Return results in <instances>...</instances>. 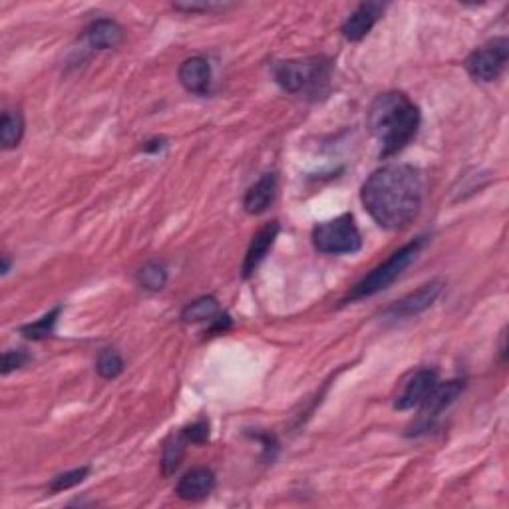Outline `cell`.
Returning <instances> with one entry per match:
<instances>
[{"label": "cell", "mask_w": 509, "mask_h": 509, "mask_svg": "<svg viewBox=\"0 0 509 509\" xmlns=\"http://www.w3.org/2000/svg\"><path fill=\"white\" fill-rule=\"evenodd\" d=\"M363 205L371 217L386 229H402L422 208V174L406 163L376 169L363 185Z\"/></svg>", "instance_id": "6da1fadb"}, {"label": "cell", "mask_w": 509, "mask_h": 509, "mask_svg": "<svg viewBox=\"0 0 509 509\" xmlns=\"http://www.w3.org/2000/svg\"><path fill=\"white\" fill-rule=\"evenodd\" d=\"M368 128L380 145V158H390L412 142L420 128V110L406 94H380L368 110Z\"/></svg>", "instance_id": "7a4b0ae2"}, {"label": "cell", "mask_w": 509, "mask_h": 509, "mask_svg": "<svg viewBox=\"0 0 509 509\" xmlns=\"http://www.w3.org/2000/svg\"><path fill=\"white\" fill-rule=\"evenodd\" d=\"M424 243H426V237H418V239H414L412 243H408L404 245V247H400L398 251H394L390 257L382 262V265L372 269L371 273L363 278V281L356 283V286L348 293V297L344 299V302H348V301L355 302V301L372 297V294L388 289V286L416 261L418 253H420L424 247Z\"/></svg>", "instance_id": "3957f363"}, {"label": "cell", "mask_w": 509, "mask_h": 509, "mask_svg": "<svg viewBox=\"0 0 509 509\" xmlns=\"http://www.w3.org/2000/svg\"><path fill=\"white\" fill-rule=\"evenodd\" d=\"M313 245L318 253L344 254L356 253L363 247V237L350 213L315 227Z\"/></svg>", "instance_id": "277c9868"}, {"label": "cell", "mask_w": 509, "mask_h": 509, "mask_svg": "<svg viewBox=\"0 0 509 509\" xmlns=\"http://www.w3.org/2000/svg\"><path fill=\"white\" fill-rule=\"evenodd\" d=\"M275 82L291 94L305 92L328 78V66L323 60H289L273 66Z\"/></svg>", "instance_id": "5b68a950"}, {"label": "cell", "mask_w": 509, "mask_h": 509, "mask_svg": "<svg viewBox=\"0 0 509 509\" xmlns=\"http://www.w3.org/2000/svg\"><path fill=\"white\" fill-rule=\"evenodd\" d=\"M509 59L507 38H496L494 43L482 46L466 60V70L474 80L494 82L502 76Z\"/></svg>", "instance_id": "8992f818"}, {"label": "cell", "mask_w": 509, "mask_h": 509, "mask_svg": "<svg viewBox=\"0 0 509 509\" xmlns=\"http://www.w3.org/2000/svg\"><path fill=\"white\" fill-rule=\"evenodd\" d=\"M444 283L442 281H430L422 285L420 289L406 294L404 299L394 302L392 307L384 310V317L388 320H402V318H412L422 315L426 309H430L436 299L440 297Z\"/></svg>", "instance_id": "52a82bcc"}, {"label": "cell", "mask_w": 509, "mask_h": 509, "mask_svg": "<svg viewBox=\"0 0 509 509\" xmlns=\"http://www.w3.org/2000/svg\"><path fill=\"white\" fill-rule=\"evenodd\" d=\"M464 380H448V382H436V386L430 390L428 396L420 404V418L424 428H430V422L434 418H438L446 408H450L459 398V394L464 392Z\"/></svg>", "instance_id": "ba28073f"}, {"label": "cell", "mask_w": 509, "mask_h": 509, "mask_svg": "<svg viewBox=\"0 0 509 509\" xmlns=\"http://www.w3.org/2000/svg\"><path fill=\"white\" fill-rule=\"evenodd\" d=\"M436 382H438L436 371L422 368V371L414 372L412 379L406 382L404 390L398 394V398H396V402H394V406H396L398 410L420 408V404L426 400V396H428L434 386H436Z\"/></svg>", "instance_id": "9c48e42d"}, {"label": "cell", "mask_w": 509, "mask_h": 509, "mask_svg": "<svg viewBox=\"0 0 509 509\" xmlns=\"http://www.w3.org/2000/svg\"><path fill=\"white\" fill-rule=\"evenodd\" d=\"M384 12V4L380 3H363L355 12H352L347 22L342 24V36L350 40V43H358L363 40L368 32L372 30V27Z\"/></svg>", "instance_id": "30bf717a"}, {"label": "cell", "mask_w": 509, "mask_h": 509, "mask_svg": "<svg viewBox=\"0 0 509 509\" xmlns=\"http://www.w3.org/2000/svg\"><path fill=\"white\" fill-rule=\"evenodd\" d=\"M215 489V474L208 467H193L179 480L176 494L185 502H200Z\"/></svg>", "instance_id": "8fae6325"}, {"label": "cell", "mask_w": 509, "mask_h": 509, "mask_svg": "<svg viewBox=\"0 0 509 509\" xmlns=\"http://www.w3.org/2000/svg\"><path fill=\"white\" fill-rule=\"evenodd\" d=\"M179 82L187 92L205 96L211 90V66L201 56L187 59L179 66Z\"/></svg>", "instance_id": "7c38bea8"}, {"label": "cell", "mask_w": 509, "mask_h": 509, "mask_svg": "<svg viewBox=\"0 0 509 509\" xmlns=\"http://www.w3.org/2000/svg\"><path fill=\"white\" fill-rule=\"evenodd\" d=\"M278 235V223L273 221L261 229V231L253 237V241L247 249V254H245V262H243V277L247 278L251 277L257 267L262 262V259L267 257L269 249L273 247V243Z\"/></svg>", "instance_id": "4fadbf2b"}, {"label": "cell", "mask_w": 509, "mask_h": 509, "mask_svg": "<svg viewBox=\"0 0 509 509\" xmlns=\"http://www.w3.org/2000/svg\"><path fill=\"white\" fill-rule=\"evenodd\" d=\"M84 36L92 48L110 51V48H116L121 40H124V28H121L116 20L100 19L90 24Z\"/></svg>", "instance_id": "5bb4252c"}, {"label": "cell", "mask_w": 509, "mask_h": 509, "mask_svg": "<svg viewBox=\"0 0 509 509\" xmlns=\"http://www.w3.org/2000/svg\"><path fill=\"white\" fill-rule=\"evenodd\" d=\"M277 195V176L275 174H265L257 184L249 187L247 195H245L243 208L251 215H259V213L267 211L269 205L273 203Z\"/></svg>", "instance_id": "9a60e30c"}, {"label": "cell", "mask_w": 509, "mask_h": 509, "mask_svg": "<svg viewBox=\"0 0 509 509\" xmlns=\"http://www.w3.org/2000/svg\"><path fill=\"white\" fill-rule=\"evenodd\" d=\"M24 136V120L19 112L6 110L0 120V144L4 150H14Z\"/></svg>", "instance_id": "2e32d148"}, {"label": "cell", "mask_w": 509, "mask_h": 509, "mask_svg": "<svg viewBox=\"0 0 509 509\" xmlns=\"http://www.w3.org/2000/svg\"><path fill=\"white\" fill-rule=\"evenodd\" d=\"M219 317V305L213 297H201L190 302L184 309L182 318L185 323H200V320H217Z\"/></svg>", "instance_id": "e0dca14e"}, {"label": "cell", "mask_w": 509, "mask_h": 509, "mask_svg": "<svg viewBox=\"0 0 509 509\" xmlns=\"http://www.w3.org/2000/svg\"><path fill=\"white\" fill-rule=\"evenodd\" d=\"M187 444H190V442L185 440V436H184L182 432H179L177 436H174V438L166 442V448H163V459H161L163 474L171 475L177 470L179 464H182V459H184Z\"/></svg>", "instance_id": "ac0fdd59"}, {"label": "cell", "mask_w": 509, "mask_h": 509, "mask_svg": "<svg viewBox=\"0 0 509 509\" xmlns=\"http://www.w3.org/2000/svg\"><path fill=\"white\" fill-rule=\"evenodd\" d=\"M59 315H60V307L51 310V313L44 315L40 320H36V323H30L27 326H22L20 333L30 341H44L54 333V326H56V320H59Z\"/></svg>", "instance_id": "d6986e66"}, {"label": "cell", "mask_w": 509, "mask_h": 509, "mask_svg": "<svg viewBox=\"0 0 509 509\" xmlns=\"http://www.w3.org/2000/svg\"><path fill=\"white\" fill-rule=\"evenodd\" d=\"M96 368H98V374H100L102 379L114 380V379H118L121 371H124V360H121V356L118 355V350L106 348L102 355L98 356Z\"/></svg>", "instance_id": "ffe728a7"}, {"label": "cell", "mask_w": 509, "mask_h": 509, "mask_svg": "<svg viewBox=\"0 0 509 509\" xmlns=\"http://www.w3.org/2000/svg\"><path fill=\"white\" fill-rule=\"evenodd\" d=\"M139 283L145 286L147 291H160L163 289V285L168 281V273L160 262H147V265L139 270Z\"/></svg>", "instance_id": "44dd1931"}, {"label": "cell", "mask_w": 509, "mask_h": 509, "mask_svg": "<svg viewBox=\"0 0 509 509\" xmlns=\"http://www.w3.org/2000/svg\"><path fill=\"white\" fill-rule=\"evenodd\" d=\"M90 474V467H78V470H70V472H64L60 475H56V478L51 482V491H64V489H70L74 486H78V483L84 482Z\"/></svg>", "instance_id": "7402d4cb"}, {"label": "cell", "mask_w": 509, "mask_h": 509, "mask_svg": "<svg viewBox=\"0 0 509 509\" xmlns=\"http://www.w3.org/2000/svg\"><path fill=\"white\" fill-rule=\"evenodd\" d=\"M182 434L190 444H205L209 440V424L205 420L193 422L192 426H185Z\"/></svg>", "instance_id": "603a6c76"}, {"label": "cell", "mask_w": 509, "mask_h": 509, "mask_svg": "<svg viewBox=\"0 0 509 509\" xmlns=\"http://www.w3.org/2000/svg\"><path fill=\"white\" fill-rule=\"evenodd\" d=\"M28 355L27 352H22V350H8L4 352V356H3V374H8V372H12L16 371V368H20L28 363Z\"/></svg>", "instance_id": "cb8c5ba5"}, {"label": "cell", "mask_w": 509, "mask_h": 509, "mask_svg": "<svg viewBox=\"0 0 509 509\" xmlns=\"http://www.w3.org/2000/svg\"><path fill=\"white\" fill-rule=\"evenodd\" d=\"M163 145H166V142H163V139H153V142H147V144L142 147V150L147 152V153H150V152H160Z\"/></svg>", "instance_id": "d4e9b609"}]
</instances>
